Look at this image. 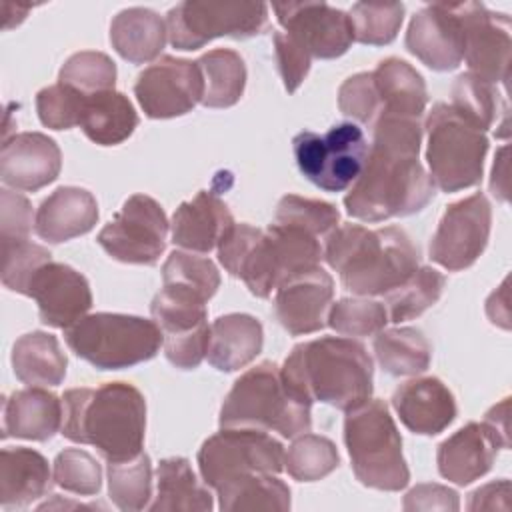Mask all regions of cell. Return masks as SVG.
<instances>
[{
	"mask_svg": "<svg viewBox=\"0 0 512 512\" xmlns=\"http://www.w3.org/2000/svg\"><path fill=\"white\" fill-rule=\"evenodd\" d=\"M420 120H374L366 164L344 196L346 212L362 222H382L420 212L434 198V182L418 160Z\"/></svg>",
	"mask_w": 512,
	"mask_h": 512,
	"instance_id": "6da1fadb",
	"label": "cell"
},
{
	"mask_svg": "<svg viewBox=\"0 0 512 512\" xmlns=\"http://www.w3.org/2000/svg\"><path fill=\"white\" fill-rule=\"evenodd\" d=\"M144 430L146 400L132 384L106 382L100 388H72L62 396L60 434L94 446L106 462L136 458Z\"/></svg>",
	"mask_w": 512,
	"mask_h": 512,
	"instance_id": "7a4b0ae2",
	"label": "cell"
},
{
	"mask_svg": "<svg viewBox=\"0 0 512 512\" xmlns=\"http://www.w3.org/2000/svg\"><path fill=\"white\" fill-rule=\"evenodd\" d=\"M280 370L288 388L310 404L346 412L372 396V358L352 338L322 336L296 344Z\"/></svg>",
	"mask_w": 512,
	"mask_h": 512,
	"instance_id": "3957f363",
	"label": "cell"
},
{
	"mask_svg": "<svg viewBox=\"0 0 512 512\" xmlns=\"http://www.w3.org/2000/svg\"><path fill=\"white\" fill-rule=\"evenodd\" d=\"M328 266L356 296H378L404 284L418 270V250L398 226H336L322 250Z\"/></svg>",
	"mask_w": 512,
	"mask_h": 512,
	"instance_id": "277c9868",
	"label": "cell"
},
{
	"mask_svg": "<svg viewBox=\"0 0 512 512\" xmlns=\"http://www.w3.org/2000/svg\"><path fill=\"white\" fill-rule=\"evenodd\" d=\"M310 406L288 388L278 364L260 362L234 382L218 420L222 428H258L296 438L312 426Z\"/></svg>",
	"mask_w": 512,
	"mask_h": 512,
	"instance_id": "5b68a950",
	"label": "cell"
},
{
	"mask_svg": "<svg viewBox=\"0 0 512 512\" xmlns=\"http://www.w3.org/2000/svg\"><path fill=\"white\" fill-rule=\"evenodd\" d=\"M344 444L360 484L398 492L410 480L402 438L384 400H366L346 410Z\"/></svg>",
	"mask_w": 512,
	"mask_h": 512,
	"instance_id": "8992f818",
	"label": "cell"
},
{
	"mask_svg": "<svg viewBox=\"0 0 512 512\" xmlns=\"http://www.w3.org/2000/svg\"><path fill=\"white\" fill-rule=\"evenodd\" d=\"M68 348L98 370H122L158 354L164 334L154 320L130 314H86L64 330Z\"/></svg>",
	"mask_w": 512,
	"mask_h": 512,
	"instance_id": "52a82bcc",
	"label": "cell"
},
{
	"mask_svg": "<svg viewBox=\"0 0 512 512\" xmlns=\"http://www.w3.org/2000/svg\"><path fill=\"white\" fill-rule=\"evenodd\" d=\"M426 162L434 186L458 192L482 180L488 136L450 104L438 102L426 118Z\"/></svg>",
	"mask_w": 512,
	"mask_h": 512,
	"instance_id": "ba28073f",
	"label": "cell"
},
{
	"mask_svg": "<svg viewBox=\"0 0 512 512\" xmlns=\"http://www.w3.org/2000/svg\"><path fill=\"white\" fill-rule=\"evenodd\" d=\"M322 258L318 236L274 222L248 246L236 278L244 280L254 296L268 298L292 276L320 266Z\"/></svg>",
	"mask_w": 512,
	"mask_h": 512,
	"instance_id": "9c48e42d",
	"label": "cell"
},
{
	"mask_svg": "<svg viewBox=\"0 0 512 512\" xmlns=\"http://www.w3.org/2000/svg\"><path fill=\"white\" fill-rule=\"evenodd\" d=\"M204 484L222 490L254 474H278L284 468V446L266 430L222 428L198 450Z\"/></svg>",
	"mask_w": 512,
	"mask_h": 512,
	"instance_id": "30bf717a",
	"label": "cell"
},
{
	"mask_svg": "<svg viewBox=\"0 0 512 512\" xmlns=\"http://www.w3.org/2000/svg\"><path fill=\"white\" fill-rule=\"evenodd\" d=\"M268 26L264 2L186 0L166 14L168 40L178 50H198L214 38H252Z\"/></svg>",
	"mask_w": 512,
	"mask_h": 512,
	"instance_id": "8fae6325",
	"label": "cell"
},
{
	"mask_svg": "<svg viewBox=\"0 0 512 512\" xmlns=\"http://www.w3.org/2000/svg\"><path fill=\"white\" fill-rule=\"evenodd\" d=\"M292 150L302 176L326 192L352 186L368 158L364 132L354 122H340L324 136L304 130L294 136Z\"/></svg>",
	"mask_w": 512,
	"mask_h": 512,
	"instance_id": "7c38bea8",
	"label": "cell"
},
{
	"mask_svg": "<svg viewBox=\"0 0 512 512\" xmlns=\"http://www.w3.org/2000/svg\"><path fill=\"white\" fill-rule=\"evenodd\" d=\"M168 228L164 208L146 194H134L96 240L118 262L152 266L166 248Z\"/></svg>",
	"mask_w": 512,
	"mask_h": 512,
	"instance_id": "4fadbf2b",
	"label": "cell"
},
{
	"mask_svg": "<svg viewBox=\"0 0 512 512\" xmlns=\"http://www.w3.org/2000/svg\"><path fill=\"white\" fill-rule=\"evenodd\" d=\"M492 226V208L482 192L452 202L430 240V260L450 272L470 268L484 252Z\"/></svg>",
	"mask_w": 512,
	"mask_h": 512,
	"instance_id": "5bb4252c",
	"label": "cell"
},
{
	"mask_svg": "<svg viewBox=\"0 0 512 512\" xmlns=\"http://www.w3.org/2000/svg\"><path fill=\"white\" fill-rule=\"evenodd\" d=\"M272 10L284 34L310 58H338L354 42L350 16L326 2H276Z\"/></svg>",
	"mask_w": 512,
	"mask_h": 512,
	"instance_id": "9a60e30c",
	"label": "cell"
},
{
	"mask_svg": "<svg viewBox=\"0 0 512 512\" xmlns=\"http://www.w3.org/2000/svg\"><path fill=\"white\" fill-rule=\"evenodd\" d=\"M464 30V60L470 74L506 84L510 78V16L492 12L480 2H456Z\"/></svg>",
	"mask_w": 512,
	"mask_h": 512,
	"instance_id": "2e32d148",
	"label": "cell"
},
{
	"mask_svg": "<svg viewBox=\"0 0 512 512\" xmlns=\"http://www.w3.org/2000/svg\"><path fill=\"white\" fill-rule=\"evenodd\" d=\"M204 92L196 62L162 56L144 68L134 84V96L148 118H176L190 112Z\"/></svg>",
	"mask_w": 512,
	"mask_h": 512,
	"instance_id": "e0dca14e",
	"label": "cell"
},
{
	"mask_svg": "<svg viewBox=\"0 0 512 512\" xmlns=\"http://www.w3.org/2000/svg\"><path fill=\"white\" fill-rule=\"evenodd\" d=\"M406 48L432 70L458 68L464 58V30L456 2H434L418 10L408 24Z\"/></svg>",
	"mask_w": 512,
	"mask_h": 512,
	"instance_id": "ac0fdd59",
	"label": "cell"
},
{
	"mask_svg": "<svg viewBox=\"0 0 512 512\" xmlns=\"http://www.w3.org/2000/svg\"><path fill=\"white\" fill-rule=\"evenodd\" d=\"M28 296L36 300L40 320L52 328H70L92 308L88 280L68 264L46 262L32 278Z\"/></svg>",
	"mask_w": 512,
	"mask_h": 512,
	"instance_id": "d6986e66",
	"label": "cell"
},
{
	"mask_svg": "<svg viewBox=\"0 0 512 512\" xmlns=\"http://www.w3.org/2000/svg\"><path fill=\"white\" fill-rule=\"evenodd\" d=\"M334 296L332 276L316 266L280 284L274 296V314L292 336L312 334L326 326Z\"/></svg>",
	"mask_w": 512,
	"mask_h": 512,
	"instance_id": "ffe728a7",
	"label": "cell"
},
{
	"mask_svg": "<svg viewBox=\"0 0 512 512\" xmlns=\"http://www.w3.org/2000/svg\"><path fill=\"white\" fill-rule=\"evenodd\" d=\"M510 438L484 422H468L448 436L436 452L442 478L466 486L482 478L494 464L500 448H508Z\"/></svg>",
	"mask_w": 512,
	"mask_h": 512,
	"instance_id": "44dd1931",
	"label": "cell"
},
{
	"mask_svg": "<svg viewBox=\"0 0 512 512\" xmlns=\"http://www.w3.org/2000/svg\"><path fill=\"white\" fill-rule=\"evenodd\" d=\"M58 144L42 132H22L6 138L0 150V178L16 190L36 192L60 174Z\"/></svg>",
	"mask_w": 512,
	"mask_h": 512,
	"instance_id": "7402d4cb",
	"label": "cell"
},
{
	"mask_svg": "<svg viewBox=\"0 0 512 512\" xmlns=\"http://www.w3.org/2000/svg\"><path fill=\"white\" fill-rule=\"evenodd\" d=\"M392 408L414 434L436 436L456 418V400L442 380L434 376L412 378L392 394Z\"/></svg>",
	"mask_w": 512,
	"mask_h": 512,
	"instance_id": "603a6c76",
	"label": "cell"
},
{
	"mask_svg": "<svg viewBox=\"0 0 512 512\" xmlns=\"http://www.w3.org/2000/svg\"><path fill=\"white\" fill-rule=\"evenodd\" d=\"M234 226V216L224 200L212 190H200L182 202L170 222L172 242L188 252H210Z\"/></svg>",
	"mask_w": 512,
	"mask_h": 512,
	"instance_id": "cb8c5ba5",
	"label": "cell"
},
{
	"mask_svg": "<svg viewBox=\"0 0 512 512\" xmlns=\"http://www.w3.org/2000/svg\"><path fill=\"white\" fill-rule=\"evenodd\" d=\"M98 222V204L92 192L78 186H60L42 200L34 216V232L48 244H60L90 232Z\"/></svg>",
	"mask_w": 512,
	"mask_h": 512,
	"instance_id": "d4e9b609",
	"label": "cell"
},
{
	"mask_svg": "<svg viewBox=\"0 0 512 512\" xmlns=\"http://www.w3.org/2000/svg\"><path fill=\"white\" fill-rule=\"evenodd\" d=\"M62 428V400L42 386H28L4 400L2 438L44 442Z\"/></svg>",
	"mask_w": 512,
	"mask_h": 512,
	"instance_id": "484cf974",
	"label": "cell"
},
{
	"mask_svg": "<svg viewBox=\"0 0 512 512\" xmlns=\"http://www.w3.org/2000/svg\"><path fill=\"white\" fill-rule=\"evenodd\" d=\"M262 344L260 320L242 312L224 314L210 326L206 358L216 370L234 372L248 366L260 354Z\"/></svg>",
	"mask_w": 512,
	"mask_h": 512,
	"instance_id": "4316f807",
	"label": "cell"
},
{
	"mask_svg": "<svg viewBox=\"0 0 512 512\" xmlns=\"http://www.w3.org/2000/svg\"><path fill=\"white\" fill-rule=\"evenodd\" d=\"M52 486L48 460L32 448H4L0 452V504L28 506Z\"/></svg>",
	"mask_w": 512,
	"mask_h": 512,
	"instance_id": "83f0119b",
	"label": "cell"
},
{
	"mask_svg": "<svg viewBox=\"0 0 512 512\" xmlns=\"http://www.w3.org/2000/svg\"><path fill=\"white\" fill-rule=\"evenodd\" d=\"M374 86L380 100V116L414 118L426 110L428 92L424 78L406 60L386 58L372 72Z\"/></svg>",
	"mask_w": 512,
	"mask_h": 512,
	"instance_id": "f1b7e54d",
	"label": "cell"
},
{
	"mask_svg": "<svg viewBox=\"0 0 512 512\" xmlns=\"http://www.w3.org/2000/svg\"><path fill=\"white\" fill-rule=\"evenodd\" d=\"M166 40V20L150 8H126L110 24L112 48L132 64H144L160 56Z\"/></svg>",
	"mask_w": 512,
	"mask_h": 512,
	"instance_id": "f546056e",
	"label": "cell"
},
{
	"mask_svg": "<svg viewBox=\"0 0 512 512\" xmlns=\"http://www.w3.org/2000/svg\"><path fill=\"white\" fill-rule=\"evenodd\" d=\"M68 358L56 336L48 332H28L14 342L12 368L20 382L28 386H58L66 376Z\"/></svg>",
	"mask_w": 512,
	"mask_h": 512,
	"instance_id": "4dcf8cb0",
	"label": "cell"
},
{
	"mask_svg": "<svg viewBox=\"0 0 512 512\" xmlns=\"http://www.w3.org/2000/svg\"><path fill=\"white\" fill-rule=\"evenodd\" d=\"M158 492L148 506L152 512L182 510V512H206L214 508L208 486L200 484L190 462L180 456L164 458L156 468Z\"/></svg>",
	"mask_w": 512,
	"mask_h": 512,
	"instance_id": "1f68e13d",
	"label": "cell"
},
{
	"mask_svg": "<svg viewBox=\"0 0 512 512\" xmlns=\"http://www.w3.org/2000/svg\"><path fill=\"white\" fill-rule=\"evenodd\" d=\"M82 132L100 146L124 142L138 126V114L132 102L116 90L86 96L80 124Z\"/></svg>",
	"mask_w": 512,
	"mask_h": 512,
	"instance_id": "d6a6232c",
	"label": "cell"
},
{
	"mask_svg": "<svg viewBox=\"0 0 512 512\" xmlns=\"http://www.w3.org/2000/svg\"><path fill=\"white\" fill-rule=\"evenodd\" d=\"M450 106L474 124L478 130L486 132L496 126L502 138L508 136V104L500 96L498 88L470 72L460 74L452 84V102Z\"/></svg>",
	"mask_w": 512,
	"mask_h": 512,
	"instance_id": "836d02e7",
	"label": "cell"
},
{
	"mask_svg": "<svg viewBox=\"0 0 512 512\" xmlns=\"http://www.w3.org/2000/svg\"><path fill=\"white\" fill-rule=\"evenodd\" d=\"M196 64L204 82L200 102L206 108H228L242 98L246 86V66L238 52L230 48H216L202 54Z\"/></svg>",
	"mask_w": 512,
	"mask_h": 512,
	"instance_id": "e575fe53",
	"label": "cell"
},
{
	"mask_svg": "<svg viewBox=\"0 0 512 512\" xmlns=\"http://www.w3.org/2000/svg\"><path fill=\"white\" fill-rule=\"evenodd\" d=\"M374 354L384 372L392 376H416L428 370L432 346L422 330L404 326L380 330L374 338Z\"/></svg>",
	"mask_w": 512,
	"mask_h": 512,
	"instance_id": "d590c367",
	"label": "cell"
},
{
	"mask_svg": "<svg viewBox=\"0 0 512 512\" xmlns=\"http://www.w3.org/2000/svg\"><path fill=\"white\" fill-rule=\"evenodd\" d=\"M206 302L208 300L188 288L162 284V290L154 296L150 304V312L154 322L160 326L164 338L182 336L208 324Z\"/></svg>",
	"mask_w": 512,
	"mask_h": 512,
	"instance_id": "8d00e7d4",
	"label": "cell"
},
{
	"mask_svg": "<svg viewBox=\"0 0 512 512\" xmlns=\"http://www.w3.org/2000/svg\"><path fill=\"white\" fill-rule=\"evenodd\" d=\"M216 494L218 508L224 512L290 508V488L278 478V474H254L218 490Z\"/></svg>",
	"mask_w": 512,
	"mask_h": 512,
	"instance_id": "74e56055",
	"label": "cell"
},
{
	"mask_svg": "<svg viewBox=\"0 0 512 512\" xmlns=\"http://www.w3.org/2000/svg\"><path fill=\"white\" fill-rule=\"evenodd\" d=\"M444 284L446 278L442 272L430 266H418V270L404 284L384 294L388 322L400 324L426 312L440 300Z\"/></svg>",
	"mask_w": 512,
	"mask_h": 512,
	"instance_id": "f35d334b",
	"label": "cell"
},
{
	"mask_svg": "<svg viewBox=\"0 0 512 512\" xmlns=\"http://www.w3.org/2000/svg\"><path fill=\"white\" fill-rule=\"evenodd\" d=\"M108 494L116 508L124 512L144 510L152 498V464L140 452L132 460L108 462Z\"/></svg>",
	"mask_w": 512,
	"mask_h": 512,
	"instance_id": "ab89813d",
	"label": "cell"
},
{
	"mask_svg": "<svg viewBox=\"0 0 512 512\" xmlns=\"http://www.w3.org/2000/svg\"><path fill=\"white\" fill-rule=\"evenodd\" d=\"M340 464L338 450L332 440L318 434H300L290 444L284 454V468L298 482H314L330 472H334Z\"/></svg>",
	"mask_w": 512,
	"mask_h": 512,
	"instance_id": "60d3db41",
	"label": "cell"
},
{
	"mask_svg": "<svg viewBox=\"0 0 512 512\" xmlns=\"http://www.w3.org/2000/svg\"><path fill=\"white\" fill-rule=\"evenodd\" d=\"M354 40L368 46L390 44L404 20L402 2H356L350 10Z\"/></svg>",
	"mask_w": 512,
	"mask_h": 512,
	"instance_id": "b9f144b4",
	"label": "cell"
},
{
	"mask_svg": "<svg viewBox=\"0 0 512 512\" xmlns=\"http://www.w3.org/2000/svg\"><path fill=\"white\" fill-rule=\"evenodd\" d=\"M58 82L74 88L84 96L114 90L116 64L104 52H94V50L76 52L62 64Z\"/></svg>",
	"mask_w": 512,
	"mask_h": 512,
	"instance_id": "7bdbcfd3",
	"label": "cell"
},
{
	"mask_svg": "<svg viewBox=\"0 0 512 512\" xmlns=\"http://www.w3.org/2000/svg\"><path fill=\"white\" fill-rule=\"evenodd\" d=\"M338 220L340 212L334 204L298 194L282 196L274 214L276 224L294 226L314 236H328L338 226Z\"/></svg>",
	"mask_w": 512,
	"mask_h": 512,
	"instance_id": "ee69618b",
	"label": "cell"
},
{
	"mask_svg": "<svg viewBox=\"0 0 512 512\" xmlns=\"http://www.w3.org/2000/svg\"><path fill=\"white\" fill-rule=\"evenodd\" d=\"M388 312L384 302L368 296L342 298L328 310L326 324L342 336H372L384 330Z\"/></svg>",
	"mask_w": 512,
	"mask_h": 512,
	"instance_id": "f6af8a7d",
	"label": "cell"
},
{
	"mask_svg": "<svg viewBox=\"0 0 512 512\" xmlns=\"http://www.w3.org/2000/svg\"><path fill=\"white\" fill-rule=\"evenodd\" d=\"M162 282L188 288L210 300L220 286V272L210 258L174 250L162 266Z\"/></svg>",
	"mask_w": 512,
	"mask_h": 512,
	"instance_id": "bcb514c9",
	"label": "cell"
},
{
	"mask_svg": "<svg viewBox=\"0 0 512 512\" xmlns=\"http://www.w3.org/2000/svg\"><path fill=\"white\" fill-rule=\"evenodd\" d=\"M52 260L48 248L24 240H2V284L28 296L34 274Z\"/></svg>",
	"mask_w": 512,
	"mask_h": 512,
	"instance_id": "7dc6e473",
	"label": "cell"
},
{
	"mask_svg": "<svg viewBox=\"0 0 512 512\" xmlns=\"http://www.w3.org/2000/svg\"><path fill=\"white\" fill-rule=\"evenodd\" d=\"M54 484L72 494L94 496L102 486L100 464L82 448H66L54 460Z\"/></svg>",
	"mask_w": 512,
	"mask_h": 512,
	"instance_id": "c3c4849f",
	"label": "cell"
},
{
	"mask_svg": "<svg viewBox=\"0 0 512 512\" xmlns=\"http://www.w3.org/2000/svg\"><path fill=\"white\" fill-rule=\"evenodd\" d=\"M84 100V94L58 82L36 94V112L46 128L68 130L80 124Z\"/></svg>",
	"mask_w": 512,
	"mask_h": 512,
	"instance_id": "681fc988",
	"label": "cell"
},
{
	"mask_svg": "<svg viewBox=\"0 0 512 512\" xmlns=\"http://www.w3.org/2000/svg\"><path fill=\"white\" fill-rule=\"evenodd\" d=\"M338 108L342 114L360 124H370L378 118L380 100L372 72H358L344 80L338 90Z\"/></svg>",
	"mask_w": 512,
	"mask_h": 512,
	"instance_id": "f907efd6",
	"label": "cell"
},
{
	"mask_svg": "<svg viewBox=\"0 0 512 512\" xmlns=\"http://www.w3.org/2000/svg\"><path fill=\"white\" fill-rule=\"evenodd\" d=\"M32 224L30 200L4 188L0 192V240H24L28 238Z\"/></svg>",
	"mask_w": 512,
	"mask_h": 512,
	"instance_id": "816d5d0a",
	"label": "cell"
},
{
	"mask_svg": "<svg viewBox=\"0 0 512 512\" xmlns=\"http://www.w3.org/2000/svg\"><path fill=\"white\" fill-rule=\"evenodd\" d=\"M272 40H274L276 62H278L280 76L284 80V88L288 90V94H292L304 82L312 64V58L284 32H274Z\"/></svg>",
	"mask_w": 512,
	"mask_h": 512,
	"instance_id": "f5cc1de1",
	"label": "cell"
},
{
	"mask_svg": "<svg viewBox=\"0 0 512 512\" xmlns=\"http://www.w3.org/2000/svg\"><path fill=\"white\" fill-rule=\"evenodd\" d=\"M210 326H202L190 334L182 336H166L164 338V354L170 364L180 370H194L206 358L208 352Z\"/></svg>",
	"mask_w": 512,
	"mask_h": 512,
	"instance_id": "db71d44e",
	"label": "cell"
},
{
	"mask_svg": "<svg viewBox=\"0 0 512 512\" xmlns=\"http://www.w3.org/2000/svg\"><path fill=\"white\" fill-rule=\"evenodd\" d=\"M404 510H452L460 508L456 490L442 484H418L404 496Z\"/></svg>",
	"mask_w": 512,
	"mask_h": 512,
	"instance_id": "11a10c76",
	"label": "cell"
},
{
	"mask_svg": "<svg viewBox=\"0 0 512 512\" xmlns=\"http://www.w3.org/2000/svg\"><path fill=\"white\" fill-rule=\"evenodd\" d=\"M508 510L510 508V482L506 478L480 486L470 494L468 510Z\"/></svg>",
	"mask_w": 512,
	"mask_h": 512,
	"instance_id": "9f6ffc18",
	"label": "cell"
},
{
	"mask_svg": "<svg viewBox=\"0 0 512 512\" xmlns=\"http://www.w3.org/2000/svg\"><path fill=\"white\" fill-rule=\"evenodd\" d=\"M484 420H486L492 428H496L500 434H504L506 438H510V426H508V398H504L498 406H494L492 410H488Z\"/></svg>",
	"mask_w": 512,
	"mask_h": 512,
	"instance_id": "6f0895ef",
	"label": "cell"
}]
</instances>
